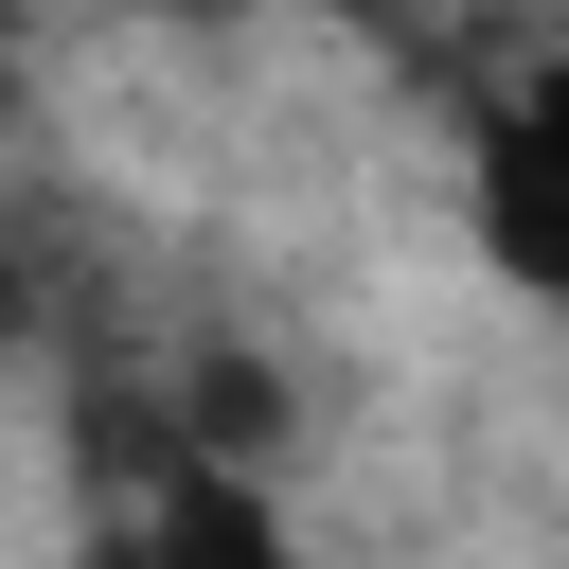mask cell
I'll list each match as a JSON object with an SVG mask.
<instances>
[{"label": "cell", "mask_w": 569, "mask_h": 569, "mask_svg": "<svg viewBox=\"0 0 569 569\" xmlns=\"http://www.w3.org/2000/svg\"><path fill=\"white\" fill-rule=\"evenodd\" d=\"M142 551H160V569H320L249 480H160V498H142Z\"/></svg>", "instance_id": "6da1fadb"}, {"label": "cell", "mask_w": 569, "mask_h": 569, "mask_svg": "<svg viewBox=\"0 0 569 569\" xmlns=\"http://www.w3.org/2000/svg\"><path fill=\"white\" fill-rule=\"evenodd\" d=\"M533 160H551V107L516 89V107L480 124V213H498V267H516V284H551V213H533Z\"/></svg>", "instance_id": "7a4b0ae2"}, {"label": "cell", "mask_w": 569, "mask_h": 569, "mask_svg": "<svg viewBox=\"0 0 569 569\" xmlns=\"http://www.w3.org/2000/svg\"><path fill=\"white\" fill-rule=\"evenodd\" d=\"M160 18H391V0H160Z\"/></svg>", "instance_id": "3957f363"}, {"label": "cell", "mask_w": 569, "mask_h": 569, "mask_svg": "<svg viewBox=\"0 0 569 569\" xmlns=\"http://www.w3.org/2000/svg\"><path fill=\"white\" fill-rule=\"evenodd\" d=\"M71 569H160V551H142V516H124V533H89V551H71Z\"/></svg>", "instance_id": "277c9868"}]
</instances>
